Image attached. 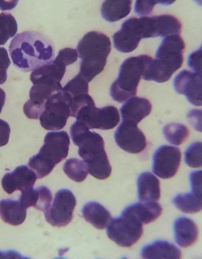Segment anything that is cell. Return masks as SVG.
Returning <instances> with one entry per match:
<instances>
[{
  "instance_id": "1",
  "label": "cell",
  "mask_w": 202,
  "mask_h": 259,
  "mask_svg": "<svg viewBox=\"0 0 202 259\" xmlns=\"http://www.w3.org/2000/svg\"><path fill=\"white\" fill-rule=\"evenodd\" d=\"M10 55L14 64L22 71L29 72L51 62L55 47L47 36L37 31H25L11 40Z\"/></svg>"
},
{
  "instance_id": "2",
  "label": "cell",
  "mask_w": 202,
  "mask_h": 259,
  "mask_svg": "<svg viewBox=\"0 0 202 259\" xmlns=\"http://www.w3.org/2000/svg\"><path fill=\"white\" fill-rule=\"evenodd\" d=\"M70 133L74 144L79 147V155L87 165L89 173L100 180L108 179L111 175V166L102 137L90 131L79 120L71 125Z\"/></svg>"
},
{
  "instance_id": "3",
  "label": "cell",
  "mask_w": 202,
  "mask_h": 259,
  "mask_svg": "<svg viewBox=\"0 0 202 259\" xmlns=\"http://www.w3.org/2000/svg\"><path fill=\"white\" fill-rule=\"evenodd\" d=\"M185 48V42L179 35L164 37L156 53V58L148 64L142 79L157 82L169 80L182 67Z\"/></svg>"
},
{
  "instance_id": "4",
  "label": "cell",
  "mask_w": 202,
  "mask_h": 259,
  "mask_svg": "<svg viewBox=\"0 0 202 259\" xmlns=\"http://www.w3.org/2000/svg\"><path fill=\"white\" fill-rule=\"evenodd\" d=\"M77 51L81 59L79 74L90 82L105 68L111 51V40L100 32H89L79 42Z\"/></svg>"
},
{
  "instance_id": "5",
  "label": "cell",
  "mask_w": 202,
  "mask_h": 259,
  "mask_svg": "<svg viewBox=\"0 0 202 259\" xmlns=\"http://www.w3.org/2000/svg\"><path fill=\"white\" fill-rule=\"evenodd\" d=\"M152 60L150 56L141 55L124 60L116 80L110 88V95L113 100L122 103L134 97L145 70Z\"/></svg>"
},
{
  "instance_id": "6",
  "label": "cell",
  "mask_w": 202,
  "mask_h": 259,
  "mask_svg": "<svg viewBox=\"0 0 202 259\" xmlns=\"http://www.w3.org/2000/svg\"><path fill=\"white\" fill-rule=\"evenodd\" d=\"M71 96L62 90L49 98L39 118L43 128L51 131L62 130L71 115Z\"/></svg>"
},
{
  "instance_id": "7",
  "label": "cell",
  "mask_w": 202,
  "mask_h": 259,
  "mask_svg": "<svg viewBox=\"0 0 202 259\" xmlns=\"http://www.w3.org/2000/svg\"><path fill=\"white\" fill-rule=\"evenodd\" d=\"M107 236L122 247L133 246L143 235V225L132 217L121 214L120 217L111 219L106 228Z\"/></svg>"
},
{
  "instance_id": "8",
  "label": "cell",
  "mask_w": 202,
  "mask_h": 259,
  "mask_svg": "<svg viewBox=\"0 0 202 259\" xmlns=\"http://www.w3.org/2000/svg\"><path fill=\"white\" fill-rule=\"evenodd\" d=\"M77 120L84 123L90 130H110L120 121V115L115 106L97 108L95 104L82 106L75 116Z\"/></svg>"
},
{
  "instance_id": "9",
  "label": "cell",
  "mask_w": 202,
  "mask_h": 259,
  "mask_svg": "<svg viewBox=\"0 0 202 259\" xmlns=\"http://www.w3.org/2000/svg\"><path fill=\"white\" fill-rule=\"evenodd\" d=\"M76 204V197L71 190H58L51 206L44 212L46 221L54 227L66 226L73 220Z\"/></svg>"
},
{
  "instance_id": "10",
  "label": "cell",
  "mask_w": 202,
  "mask_h": 259,
  "mask_svg": "<svg viewBox=\"0 0 202 259\" xmlns=\"http://www.w3.org/2000/svg\"><path fill=\"white\" fill-rule=\"evenodd\" d=\"M182 159L180 149L175 146L162 145L153 156V174L163 179H171L179 170Z\"/></svg>"
},
{
  "instance_id": "11",
  "label": "cell",
  "mask_w": 202,
  "mask_h": 259,
  "mask_svg": "<svg viewBox=\"0 0 202 259\" xmlns=\"http://www.w3.org/2000/svg\"><path fill=\"white\" fill-rule=\"evenodd\" d=\"M173 88L177 94L184 95L190 104L202 106V71H180L174 79Z\"/></svg>"
},
{
  "instance_id": "12",
  "label": "cell",
  "mask_w": 202,
  "mask_h": 259,
  "mask_svg": "<svg viewBox=\"0 0 202 259\" xmlns=\"http://www.w3.org/2000/svg\"><path fill=\"white\" fill-rule=\"evenodd\" d=\"M115 141L121 149L130 154L142 153L147 147L146 136L138 124L125 120L115 131Z\"/></svg>"
},
{
  "instance_id": "13",
  "label": "cell",
  "mask_w": 202,
  "mask_h": 259,
  "mask_svg": "<svg viewBox=\"0 0 202 259\" xmlns=\"http://www.w3.org/2000/svg\"><path fill=\"white\" fill-rule=\"evenodd\" d=\"M142 39L139 19L137 18H130L125 21L121 29L113 35L115 50L123 53L134 51Z\"/></svg>"
},
{
  "instance_id": "14",
  "label": "cell",
  "mask_w": 202,
  "mask_h": 259,
  "mask_svg": "<svg viewBox=\"0 0 202 259\" xmlns=\"http://www.w3.org/2000/svg\"><path fill=\"white\" fill-rule=\"evenodd\" d=\"M70 143V137L66 132H49L46 135L44 145L38 153L49 158L57 165L68 157Z\"/></svg>"
},
{
  "instance_id": "15",
  "label": "cell",
  "mask_w": 202,
  "mask_h": 259,
  "mask_svg": "<svg viewBox=\"0 0 202 259\" xmlns=\"http://www.w3.org/2000/svg\"><path fill=\"white\" fill-rule=\"evenodd\" d=\"M37 179V175L33 170L22 165L14 171L6 174L2 179V186L7 194H12L17 190L23 191L33 187Z\"/></svg>"
},
{
  "instance_id": "16",
  "label": "cell",
  "mask_w": 202,
  "mask_h": 259,
  "mask_svg": "<svg viewBox=\"0 0 202 259\" xmlns=\"http://www.w3.org/2000/svg\"><path fill=\"white\" fill-rule=\"evenodd\" d=\"M66 66L59 60H53L51 62L37 68L30 75V80L36 84L58 85L66 72Z\"/></svg>"
},
{
  "instance_id": "17",
  "label": "cell",
  "mask_w": 202,
  "mask_h": 259,
  "mask_svg": "<svg viewBox=\"0 0 202 259\" xmlns=\"http://www.w3.org/2000/svg\"><path fill=\"white\" fill-rule=\"evenodd\" d=\"M174 239L178 246L186 248L196 243L198 238V228L194 221L180 217L173 223Z\"/></svg>"
},
{
  "instance_id": "18",
  "label": "cell",
  "mask_w": 202,
  "mask_h": 259,
  "mask_svg": "<svg viewBox=\"0 0 202 259\" xmlns=\"http://www.w3.org/2000/svg\"><path fill=\"white\" fill-rule=\"evenodd\" d=\"M141 259H181L182 252L178 246L165 240H156L141 250Z\"/></svg>"
},
{
  "instance_id": "19",
  "label": "cell",
  "mask_w": 202,
  "mask_h": 259,
  "mask_svg": "<svg viewBox=\"0 0 202 259\" xmlns=\"http://www.w3.org/2000/svg\"><path fill=\"white\" fill-rule=\"evenodd\" d=\"M163 208L159 203L138 202L129 204L124 208L122 214L129 215L139 221L142 225H148L155 221L162 214Z\"/></svg>"
},
{
  "instance_id": "20",
  "label": "cell",
  "mask_w": 202,
  "mask_h": 259,
  "mask_svg": "<svg viewBox=\"0 0 202 259\" xmlns=\"http://www.w3.org/2000/svg\"><path fill=\"white\" fill-rule=\"evenodd\" d=\"M19 202L26 209L29 207H34L44 212L51 206L52 194L46 186H40L37 189L31 187L22 191Z\"/></svg>"
},
{
  "instance_id": "21",
  "label": "cell",
  "mask_w": 202,
  "mask_h": 259,
  "mask_svg": "<svg viewBox=\"0 0 202 259\" xmlns=\"http://www.w3.org/2000/svg\"><path fill=\"white\" fill-rule=\"evenodd\" d=\"M151 111L152 104L150 101L135 96L126 101L120 110L122 120L137 124L150 115Z\"/></svg>"
},
{
  "instance_id": "22",
  "label": "cell",
  "mask_w": 202,
  "mask_h": 259,
  "mask_svg": "<svg viewBox=\"0 0 202 259\" xmlns=\"http://www.w3.org/2000/svg\"><path fill=\"white\" fill-rule=\"evenodd\" d=\"M138 198L141 202H151L160 200V183L150 172H142L137 179Z\"/></svg>"
},
{
  "instance_id": "23",
  "label": "cell",
  "mask_w": 202,
  "mask_h": 259,
  "mask_svg": "<svg viewBox=\"0 0 202 259\" xmlns=\"http://www.w3.org/2000/svg\"><path fill=\"white\" fill-rule=\"evenodd\" d=\"M82 217L90 225L100 230L107 228L111 221V215L105 207L96 201L85 204L82 209Z\"/></svg>"
},
{
  "instance_id": "24",
  "label": "cell",
  "mask_w": 202,
  "mask_h": 259,
  "mask_svg": "<svg viewBox=\"0 0 202 259\" xmlns=\"http://www.w3.org/2000/svg\"><path fill=\"white\" fill-rule=\"evenodd\" d=\"M132 0H105L100 8L104 20L115 22L123 19L131 11Z\"/></svg>"
},
{
  "instance_id": "25",
  "label": "cell",
  "mask_w": 202,
  "mask_h": 259,
  "mask_svg": "<svg viewBox=\"0 0 202 259\" xmlns=\"http://www.w3.org/2000/svg\"><path fill=\"white\" fill-rule=\"evenodd\" d=\"M26 210L19 201L11 199L0 201V218L4 222L13 226L22 225L26 221Z\"/></svg>"
},
{
  "instance_id": "26",
  "label": "cell",
  "mask_w": 202,
  "mask_h": 259,
  "mask_svg": "<svg viewBox=\"0 0 202 259\" xmlns=\"http://www.w3.org/2000/svg\"><path fill=\"white\" fill-rule=\"evenodd\" d=\"M152 24L154 37H165L171 35H179L182 30V24L173 15L153 16Z\"/></svg>"
},
{
  "instance_id": "27",
  "label": "cell",
  "mask_w": 202,
  "mask_h": 259,
  "mask_svg": "<svg viewBox=\"0 0 202 259\" xmlns=\"http://www.w3.org/2000/svg\"><path fill=\"white\" fill-rule=\"evenodd\" d=\"M62 87L61 84H36L29 92V102L45 108V104L49 98L55 93L61 92Z\"/></svg>"
},
{
  "instance_id": "28",
  "label": "cell",
  "mask_w": 202,
  "mask_h": 259,
  "mask_svg": "<svg viewBox=\"0 0 202 259\" xmlns=\"http://www.w3.org/2000/svg\"><path fill=\"white\" fill-rule=\"evenodd\" d=\"M172 203L179 211L186 214L197 213L202 211V199L190 193L175 196Z\"/></svg>"
},
{
  "instance_id": "29",
  "label": "cell",
  "mask_w": 202,
  "mask_h": 259,
  "mask_svg": "<svg viewBox=\"0 0 202 259\" xmlns=\"http://www.w3.org/2000/svg\"><path fill=\"white\" fill-rule=\"evenodd\" d=\"M163 134L166 141L175 146L183 144L189 135L187 127L179 123L166 124L163 128Z\"/></svg>"
},
{
  "instance_id": "30",
  "label": "cell",
  "mask_w": 202,
  "mask_h": 259,
  "mask_svg": "<svg viewBox=\"0 0 202 259\" xmlns=\"http://www.w3.org/2000/svg\"><path fill=\"white\" fill-rule=\"evenodd\" d=\"M63 171L66 176L76 183H82L86 180L89 175V170L86 162L81 159H68L63 165Z\"/></svg>"
},
{
  "instance_id": "31",
  "label": "cell",
  "mask_w": 202,
  "mask_h": 259,
  "mask_svg": "<svg viewBox=\"0 0 202 259\" xmlns=\"http://www.w3.org/2000/svg\"><path fill=\"white\" fill-rule=\"evenodd\" d=\"M55 165L54 161L38 153L29 159L28 166L37 175V179H43L52 171Z\"/></svg>"
},
{
  "instance_id": "32",
  "label": "cell",
  "mask_w": 202,
  "mask_h": 259,
  "mask_svg": "<svg viewBox=\"0 0 202 259\" xmlns=\"http://www.w3.org/2000/svg\"><path fill=\"white\" fill-rule=\"evenodd\" d=\"M18 31V23L13 15L9 13L0 14V46H4L11 37H15Z\"/></svg>"
},
{
  "instance_id": "33",
  "label": "cell",
  "mask_w": 202,
  "mask_h": 259,
  "mask_svg": "<svg viewBox=\"0 0 202 259\" xmlns=\"http://www.w3.org/2000/svg\"><path fill=\"white\" fill-rule=\"evenodd\" d=\"M184 162L191 168L202 167V142H193L184 152Z\"/></svg>"
},
{
  "instance_id": "34",
  "label": "cell",
  "mask_w": 202,
  "mask_h": 259,
  "mask_svg": "<svg viewBox=\"0 0 202 259\" xmlns=\"http://www.w3.org/2000/svg\"><path fill=\"white\" fill-rule=\"evenodd\" d=\"M62 91L66 92L71 98L85 95L89 92V82L80 74H78L62 88Z\"/></svg>"
},
{
  "instance_id": "35",
  "label": "cell",
  "mask_w": 202,
  "mask_h": 259,
  "mask_svg": "<svg viewBox=\"0 0 202 259\" xmlns=\"http://www.w3.org/2000/svg\"><path fill=\"white\" fill-rule=\"evenodd\" d=\"M176 0H136L134 4V11L141 17L150 15L157 4L162 6H169L173 4Z\"/></svg>"
},
{
  "instance_id": "36",
  "label": "cell",
  "mask_w": 202,
  "mask_h": 259,
  "mask_svg": "<svg viewBox=\"0 0 202 259\" xmlns=\"http://www.w3.org/2000/svg\"><path fill=\"white\" fill-rule=\"evenodd\" d=\"M191 193L202 199V170H194L189 175Z\"/></svg>"
},
{
  "instance_id": "37",
  "label": "cell",
  "mask_w": 202,
  "mask_h": 259,
  "mask_svg": "<svg viewBox=\"0 0 202 259\" xmlns=\"http://www.w3.org/2000/svg\"><path fill=\"white\" fill-rule=\"evenodd\" d=\"M11 62L5 48H0V84L8 79V69Z\"/></svg>"
},
{
  "instance_id": "38",
  "label": "cell",
  "mask_w": 202,
  "mask_h": 259,
  "mask_svg": "<svg viewBox=\"0 0 202 259\" xmlns=\"http://www.w3.org/2000/svg\"><path fill=\"white\" fill-rule=\"evenodd\" d=\"M57 60L63 63L66 66L71 65L76 62L79 59V53L77 50L71 49V48H65L58 52Z\"/></svg>"
},
{
  "instance_id": "39",
  "label": "cell",
  "mask_w": 202,
  "mask_h": 259,
  "mask_svg": "<svg viewBox=\"0 0 202 259\" xmlns=\"http://www.w3.org/2000/svg\"><path fill=\"white\" fill-rule=\"evenodd\" d=\"M187 66L193 72L202 71V49L189 54L187 59Z\"/></svg>"
},
{
  "instance_id": "40",
  "label": "cell",
  "mask_w": 202,
  "mask_h": 259,
  "mask_svg": "<svg viewBox=\"0 0 202 259\" xmlns=\"http://www.w3.org/2000/svg\"><path fill=\"white\" fill-rule=\"evenodd\" d=\"M186 118L189 124L196 131L202 133V110L195 109V110H190L188 112Z\"/></svg>"
},
{
  "instance_id": "41",
  "label": "cell",
  "mask_w": 202,
  "mask_h": 259,
  "mask_svg": "<svg viewBox=\"0 0 202 259\" xmlns=\"http://www.w3.org/2000/svg\"><path fill=\"white\" fill-rule=\"evenodd\" d=\"M11 128L5 120L0 119V147L5 146L9 142Z\"/></svg>"
},
{
  "instance_id": "42",
  "label": "cell",
  "mask_w": 202,
  "mask_h": 259,
  "mask_svg": "<svg viewBox=\"0 0 202 259\" xmlns=\"http://www.w3.org/2000/svg\"><path fill=\"white\" fill-rule=\"evenodd\" d=\"M22 256L19 252L11 250L8 251H2L0 250V259H21Z\"/></svg>"
},
{
  "instance_id": "43",
  "label": "cell",
  "mask_w": 202,
  "mask_h": 259,
  "mask_svg": "<svg viewBox=\"0 0 202 259\" xmlns=\"http://www.w3.org/2000/svg\"><path fill=\"white\" fill-rule=\"evenodd\" d=\"M6 102V93L2 88H0V113L2 112L3 108Z\"/></svg>"
},
{
  "instance_id": "44",
  "label": "cell",
  "mask_w": 202,
  "mask_h": 259,
  "mask_svg": "<svg viewBox=\"0 0 202 259\" xmlns=\"http://www.w3.org/2000/svg\"><path fill=\"white\" fill-rule=\"evenodd\" d=\"M193 1L199 7H202V0H193Z\"/></svg>"
},
{
  "instance_id": "45",
  "label": "cell",
  "mask_w": 202,
  "mask_h": 259,
  "mask_svg": "<svg viewBox=\"0 0 202 259\" xmlns=\"http://www.w3.org/2000/svg\"><path fill=\"white\" fill-rule=\"evenodd\" d=\"M21 259H31V258H29V257H22V258Z\"/></svg>"
},
{
  "instance_id": "46",
  "label": "cell",
  "mask_w": 202,
  "mask_h": 259,
  "mask_svg": "<svg viewBox=\"0 0 202 259\" xmlns=\"http://www.w3.org/2000/svg\"><path fill=\"white\" fill-rule=\"evenodd\" d=\"M55 259H66V258H62V257H58V258H55Z\"/></svg>"
},
{
  "instance_id": "47",
  "label": "cell",
  "mask_w": 202,
  "mask_h": 259,
  "mask_svg": "<svg viewBox=\"0 0 202 259\" xmlns=\"http://www.w3.org/2000/svg\"><path fill=\"white\" fill-rule=\"evenodd\" d=\"M122 259H127V258H126V257H122Z\"/></svg>"
},
{
  "instance_id": "48",
  "label": "cell",
  "mask_w": 202,
  "mask_h": 259,
  "mask_svg": "<svg viewBox=\"0 0 202 259\" xmlns=\"http://www.w3.org/2000/svg\"><path fill=\"white\" fill-rule=\"evenodd\" d=\"M200 49H202V46H200Z\"/></svg>"
}]
</instances>
